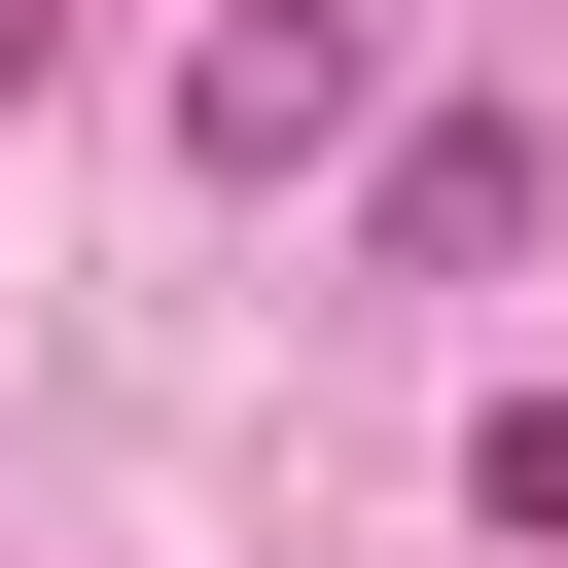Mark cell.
<instances>
[{"label":"cell","mask_w":568,"mask_h":568,"mask_svg":"<svg viewBox=\"0 0 568 568\" xmlns=\"http://www.w3.org/2000/svg\"><path fill=\"white\" fill-rule=\"evenodd\" d=\"M497 248H532V142L426 106V142H390V284H497Z\"/></svg>","instance_id":"cell-2"},{"label":"cell","mask_w":568,"mask_h":568,"mask_svg":"<svg viewBox=\"0 0 568 568\" xmlns=\"http://www.w3.org/2000/svg\"><path fill=\"white\" fill-rule=\"evenodd\" d=\"M355 106H390V36H355V0H248V36L178 71V142H213V178H320Z\"/></svg>","instance_id":"cell-1"},{"label":"cell","mask_w":568,"mask_h":568,"mask_svg":"<svg viewBox=\"0 0 568 568\" xmlns=\"http://www.w3.org/2000/svg\"><path fill=\"white\" fill-rule=\"evenodd\" d=\"M36 36H71V0H0V106H36Z\"/></svg>","instance_id":"cell-3"}]
</instances>
